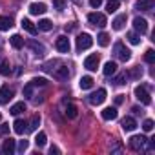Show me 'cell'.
Segmentation results:
<instances>
[{"label":"cell","mask_w":155,"mask_h":155,"mask_svg":"<svg viewBox=\"0 0 155 155\" xmlns=\"http://www.w3.org/2000/svg\"><path fill=\"white\" fill-rule=\"evenodd\" d=\"M146 137L144 135H133L131 139H130V142H128V146H130V150H133V151H140L144 146H146Z\"/></svg>","instance_id":"cell-1"},{"label":"cell","mask_w":155,"mask_h":155,"mask_svg":"<svg viewBox=\"0 0 155 155\" xmlns=\"http://www.w3.org/2000/svg\"><path fill=\"white\" fill-rule=\"evenodd\" d=\"M91 44H93V38H91V35H88V33H82V35L77 37V49H79V51L90 49Z\"/></svg>","instance_id":"cell-2"},{"label":"cell","mask_w":155,"mask_h":155,"mask_svg":"<svg viewBox=\"0 0 155 155\" xmlns=\"http://www.w3.org/2000/svg\"><path fill=\"white\" fill-rule=\"evenodd\" d=\"M115 55H117V58H119V60L126 62V60H130L131 51H130V49H128L122 42H117V44H115Z\"/></svg>","instance_id":"cell-3"},{"label":"cell","mask_w":155,"mask_h":155,"mask_svg":"<svg viewBox=\"0 0 155 155\" xmlns=\"http://www.w3.org/2000/svg\"><path fill=\"white\" fill-rule=\"evenodd\" d=\"M135 97H137V101H140L144 106H150V104H151V97H150V93L146 91L144 86H137V88H135Z\"/></svg>","instance_id":"cell-4"},{"label":"cell","mask_w":155,"mask_h":155,"mask_svg":"<svg viewBox=\"0 0 155 155\" xmlns=\"http://www.w3.org/2000/svg\"><path fill=\"white\" fill-rule=\"evenodd\" d=\"M88 101H90V104H93V106L102 104V102L106 101V90H102V88H101V90H97L95 93H91V95H90V99H88Z\"/></svg>","instance_id":"cell-5"},{"label":"cell","mask_w":155,"mask_h":155,"mask_svg":"<svg viewBox=\"0 0 155 155\" xmlns=\"http://www.w3.org/2000/svg\"><path fill=\"white\" fill-rule=\"evenodd\" d=\"M13 95H15L13 88H9L8 84L2 86V88H0V104H8V102L13 99Z\"/></svg>","instance_id":"cell-6"},{"label":"cell","mask_w":155,"mask_h":155,"mask_svg":"<svg viewBox=\"0 0 155 155\" xmlns=\"http://www.w3.org/2000/svg\"><path fill=\"white\" fill-rule=\"evenodd\" d=\"M88 20H90V24H93L97 28H104L106 26V17L102 13H90L88 15Z\"/></svg>","instance_id":"cell-7"},{"label":"cell","mask_w":155,"mask_h":155,"mask_svg":"<svg viewBox=\"0 0 155 155\" xmlns=\"http://www.w3.org/2000/svg\"><path fill=\"white\" fill-rule=\"evenodd\" d=\"M55 46H57V49H58L60 53H69V48H71V44H69V38H68V37H64V35L57 38Z\"/></svg>","instance_id":"cell-8"},{"label":"cell","mask_w":155,"mask_h":155,"mask_svg":"<svg viewBox=\"0 0 155 155\" xmlns=\"http://www.w3.org/2000/svg\"><path fill=\"white\" fill-rule=\"evenodd\" d=\"M99 62H101L99 55H90V57H86V60H84V68L90 69V71H95V69L99 68Z\"/></svg>","instance_id":"cell-9"},{"label":"cell","mask_w":155,"mask_h":155,"mask_svg":"<svg viewBox=\"0 0 155 155\" xmlns=\"http://www.w3.org/2000/svg\"><path fill=\"white\" fill-rule=\"evenodd\" d=\"M15 150H17V140L6 139L4 144H2V153L4 155H11V153H15Z\"/></svg>","instance_id":"cell-10"},{"label":"cell","mask_w":155,"mask_h":155,"mask_svg":"<svg viewBox=\"0 0 155 155\" xmlns=\"http://www.w3.org/2000/svg\"><path fill=\"white\" fill-rule=\"evenodd\" d=\"M153 6H155V0H137L135 2V9L139 11H150L153 9Z\"/></svg>","instance_id":"cell-11"},{"label":"cell","mask_w":155,"mask_h":155,"mask_svg":"<svg viewBox=\"0 0 155 155\" xmlns=\"http://www.w3.org/2000/svg\"><path fill=\"white\" fill-rule=\"evenodd\" d=\"M133 28H135L140 35H144V33L148 31V22H146L144 18H140V17H135V18H133Z\"/></svg>","instance_id":"cell-12"},{"label":"cell","mask_w":155,"mask_h":155,"mask_svg":"<svg viewBox=\"0 0 155 155\" xmlns=\"http://www.w3.org/2000/svg\"><path fill=\"white\" fill-rule=\"evenodd\" d=\"M13 130H15L17 135H24V133H28V122L22 120V119H17L13 122Z\"/></svg>","instance_id":"cell-13"},{"label":"cell","mask_w":155,"mask_h":155,"mask_svg":"<svg viewBox=\"0 0 155 155\" xmlns=\"http://www.w3.org/2000/svg\"><path fill=\"white\" fill-rule=\"evenodd\" d=\"M48 11V8H46V4H42V2H33L31 6H29V13L31 15H44Z\"/></svg>","instance_id":"cell-14"},{"label":"cell","mask_w":155,"mask_h":155,"mask_svg":"<svg viewBox=\"0 0 155 155\" xmlns=\"http://www.w3.org/2000/svg\"><path fill=\"white\" fill-rule=\"evenodd\" d=\"M126 20H128V17H126V13H122V15H119L113 22H111V26H113V29L115 31H120L122 28H124V24H126Z\"/></svg>","instance_id":"cell-15"},{"label":"cell","mask_w":155,"mask_h":155,"mask_svg":"<svg viewBox=\"0 0 155 155\" xmlns=\"http://www.w3.org/2000/svg\"><path fill=\"white\" fill-rule=\"evenodd\" d=\"M135 128H137V122H135L133 117H124L122 119V130L124 131H133Z\"/></svg>","instance_id":"cell-16"},{"label":"cell","mask_w":155,"mask_h":155,"mask_svg":"<svg viewBox=\"0 0 155 155\" xmlns=\"http://www.w3.org/2000/svg\"><path fill=\"white\" fill-rule=\"evenodd\" d=\"M28 46H29V48L33 49V53H35V55H38V57L46 53V48H44L42 44H38L37 40H29V42H28Z\"/></svg>","instance_id":"cell-17"},{"label":"cell","mask_w":155,"mask_h":155,"mask_svg":"<svg viewBox=\"0 0 155 155\" xmlns=\"http://www.w3.org/2000/svg\"><path fill=\"white\" fill-rule=\"evenodd\" d=\"M20 26L28 31V33H31V35H37V26L29 20V18H22V22H20Z\"/></svg>","instance_id":"cell-18"},{"label":"cell","mask_w":155,"mask_h":155,"mask_svg":"<svg viewBox=\"0 0 155 155\" xmlns=\"http://www.w3.org/2000/svg\"><path fill=\"white\" fill-rule=\"evenodd\" d=\"M117 115H119V113H117L115 108H104V110H102V119H104V120H115Z\"/></svg>","instance_id":"cell-19"},{"label":"cell","mask_w":155,"mask_h":155,"mask_svg":"<svg viewBox=\"0 0 155 155\" xmlns=\"http://www.w3.org/2000/svg\"><path fill=\"white\" fill-rule=\"evenodd\" d=\"M55 77H57L58 81H66L68 77H69V69H68L66 66H60V68L55 69Z\"/></svg>","instance_id":"cell-20"},{"label":"cell","mask_w":155,"mask_h":155,"mask_svg":"<svg viewBox=\"0 0 155 155\" xmlns=\"http://www.w3.org/2000/svg\"><path fill=\"white\" fill-rule=\"evenodd\" d=\"M102 71H104V75H106V77H111V75L117 71V64L110 60V62H106V64H104V69H102Z\"/></svg>","instance_id":"cell-21"},{"label":"cell","mask_w":155,"mask_h":155,"mask_svg":"<svg viewBox=\"0 0 155 155\" xmlns=\"http://www.w3.org/2000/svg\"><path fill=\"white\" fill-rule=\"evenodd\" d=\"M13 26V20L9 17H0V31H8Z\"/></svg>","instance_id":"cell-22"},{"label":"cell","mask_w":155,"mask_h":155,"mask_svg":"<svg viewBox=\"0 0 155 155\" xmlns=\"http://www.w3.org/2000/svg\"><path fill=\"white\" fill-rule=\"evenodd\" d=\"M126 77H128V79H135V81H137V79H140V77H142V68H139V66H137V68L130 69V71L126 73Z\"/></svg>","instance_id":"cell-23"},{"label":"cell","mask_w":155,"mask_h":155,"mask_svg":"<svg viewBox=\"0 0 155 155\" xmlns=\"http://www.w3.org/2000/svg\"><path fill=\"white\" fill-rule=\"evenodd\" d=\"M9 42H11V46H13L15 49H20V48L24 46V38H22L20 35H13V37L9 38Z\"/></svg>","instance_id":"cell-24"},{"label":"cell","mask_w":155,"mask_h":155,"mask_svg":"<svg viewBox=\"0 0 155 155\" xmlns=\"http://www.w3.org/2000/svg\"><path fill=\"white\" fill-rule=\"evenodd\" d=\"M9 111H11V115H20V113L26 111V104L24 102H17V104H13V108Z\"/></svg>","instance_id":"cell-25"},{"label":"cell","mask_w":155,"mask_h":155,"mask_svg":"<svg viewBox=\"0 0 155 155\" xmlns=\"http://www.w3.org/2000/svg\"><path fill=\"white\" fill-rule=\"evenodd\" d=\"M93 82H95V81L91 79V77H88V75H86V77H82V79H81V82H79V84H81V88H82V90H90V88L93 86Z\"/></svg>","instance_id":"cell-26"},{"label":"cell","mask_w":155,"mask_h":155,"mask_svg":"<svg viewBox=\"0 0 155 155\" xmlns=\"http://www.w3.org/2000/svg\"><path fill=\"white\" fill-rule=\"evenodd\" d=\"M11 73V66H9V62L4 58V60H0V75H9Z\"/></svg>","instance_id":"cell-27"},{"label":"cell","mask_w":155,"mask_h":155,"mask_svg":"<svg viewBox=\"0 0 155 155\" xmlns=\"http://www.w3.org/2000/svg\"><path fill=\"white\" fill-rule=\"evenodd\" d=\"M38 29H40V31H49V29H53V22L48 20V18H42V20L38 22Z\"/></svg>","instance_id":"cell-28"},{"label":"cell","mask_w":155,"mask_h":155,"mask_svg":"<svg viewBox=\"0 0 155 155\" xmlns=\"http://www.w3.org/2000/svg\"><path fill=\"white\" fill-rule=\"evenodd\" d=\"M38 124H40V117H38V115H35V117L28 122V131H35V130L38 128Z\"/></svg>","instance_id":"cell-29"},{"label":"cell","mask_w":155,"mask_h":155,"mask_svg":"<svg viewBox=\"0 0 155 155\" xmlns=\"http://www.w3.org/2000/svg\"><path fill=\"white\" fill-rule=\"evenodd\" d=\"M119 9V0H108L106 2V11L108 13H115Z\"/></svg>","instance_id":"cell-30"},{"label":"cell","mask_w":155,"mask_h":155,"mask_svg":"<svg viewBox=\"0 0 155 155\" xmlns=\"http://www.w3.org/2000/svg\"><path fill=\"white\" fill-rule=\"evenodd\" d=\"M97 42H99V46L106 48V46L110 44V35H108V33H101V35L97 37Z\"/></svg>","instance_id":"cell-31"},{"label":"cell","mask_w":155,"mask_h":155,"mask_svg":"<svg viewBox=\"0 0 155 155\" xmlns=\"http://www.w3.org/2000/svg\"><path fill=\"white\" fill-rule=\"evenodd\" d=\"M66 117L68 119H75L77 117V106L75 104H68L66 106Z\"/></svg>","instance_id":"cell-32"},{"label":"cell","mask_w":155,"mask_h":155,"mask_svg":"<svg viewBox=\"0 0 155 155\" xmlns=\"http://www.w3.org/2000/svg\"><path fill=\"white\" fill-rule=\"evenodd\" d=\"M46 140H48V139H46V133H44V131H40V133L35 137V144H37L38 148H42V146L46 144Z\"/></svg>","instance_id":"cell-33"},{"label":"cell","mask_w":155,"mask_h":155,"mask_svg":"<svg viewBox=\"0 0 155 155\" xmlns=\"http://www.w3.org/2000/svg\"><path fill=\"white\" fill-rule=\"evenodd\" d=\"M144 60H146L148 64H153V62H155V51H153V49H148L146 55H144Z\"/></svg>","instance_id":"cell-34"},{"label":"cell","mask_w":155,"mask_h":155,"mask_svg":"<svg viewBox=\"0 0 155 155\" xmlns=\"http://www.w3.org/2000/svg\"><path fill=\"white\" fill-rule=\"evenodd\" d=\"M128 40H130L131 44H140V37H139L137 33H133V31L128 33Z\"/></svg>","instance_id":"cell-35"},{"label":"cell","mask_w":155,"mask_h":155,"mask_svg":"<svg viewBox=\"0 0 155 155\" xmlns=\"http://www.w3.org/2000/svg\"><path fill=\"white\" fill-rule=\"evenodd\" d=\"M33 88H35V86H33L31 82H29V84H26V86H24V97L31 99V97H33Z\"/></svg>","instance_id":"cell-36"},{"label":"cell","mask_w":155,"mask_h":155,"mask_svg":"<svg viewBox=\"0 0 155 155\" xmlns=\"http://www.w3.org/2000/svg\"><path fill=\"white\" fill-rule=\"evenodd\" d=\"M53 6H55L58 11H62V9H66L68 2H66V0H53Z\"/></svg>","instance_id":"cell-37"},{"label":"cell","mask_w":155,"mask_h":155,"mask_svg":"<svg viewBox=\"0 0 155 155\" xmlns=\"http://www.w3.org/2000/svg\"><path fill=\"white\" fill-rule=\"evenodd\" d=\"M142 130H144V131H151V130H153V120H151V119H146L144 124H142Z\"/></svg>","instance_id":"cell-38"},{"label":"cell","mask_w":155,"mask_h":155,"mask_svg":"<svg viewBox=\"0 0 155 155\" xmlns=\"http://www.w3.org/2000/svg\"><path fill=\"white\" fill-rule=\"evenodd\" d=\"M31 84H33V86H48V81L40 77V79H33V81H31Z\"/></svg>","instance_id":"cell-39"},{"label":"cell","mask_w":155,"mask_h":155,"mask_svg":"<svg viewBox=\"0 0 155 155\" xmlns=\"http://www.w3.org/2000/svg\"><path fill=\"white\" fill-rule=\"evenodd\" d=\"M126 79H128L126 73H122V75H119L117 79H115V84H117V86H122V84H126Z\"/></svg>","instance_id":"cell-40"},{"label":"cell","mask_w":155,"mask_h":155,"mask_svg":"<svg viewBox=\"0 0 155 155\" xmlns=\"http://www.w3.org/2000/svg\"><path fill=\"white\" fill-rule=\"evenodd\" d=\"M8 133H9V124H2L0 126V137H4Z\"/></svg>","instance_id":"cell-41"},{"label":"cell","mask_w":155,"mask_h":155,"mask_svg":"<svg viewBox=\"0 0 155 155\" xmlns=\"http://www.w3.org/2000/svg\"><path fill=\"white\" fill-rule=\"evenodd\" d=\"M20 153H24L26 150H28V140H20V144H18V148H17Z\"/></svg>","instance_id":"cell-42"},{"label":"cell","mask_w":155,"mask_h":155,"mask_svg":"<svg viewBox=\"0 0 155 155\" xmlns=\"http://www.w3.org/2000/svg\"><path fill=\"white\" fill-rule=\"evenodd\" d=\"M101 4H102V0H90V6H91V8H95V9H97Z\"/></svg>","instance_id":"cell-43"},{"label":"cell","mask_w":155,"mask_h":155,"mask_svg":"<svg viewBox=\"0 0 155 155\" xmlns=\"http://www.w3.org/2000/svg\"><path fill=\"white\" fill-rule=\"evenodd\" d=\"M49 153H51V155H58V153H60V150H58L57 146H51V148H49Z\"/></svg>","instance_id":"cell-44"},{"label":"cell","mask_w":155,"mask_h":155,"mask_svg":"<svg viewBox=\"0 0 155 155\" xmlns=\"http://www.w3.org/2000/svg\"><path fill=\"white\" fill-rule=\"evenodd\" d=\"M75 29H77V24L75 22H71L69 26H66V31H75Z\"/></svg>","instance_id":"cell-45"},{"label":"cell","mask_w":155,"mask_h":155,"mask_svg":"<svg viewBox=\"0 0 155 155\" xmlns=\"http://www.w3.org/2000/svg\"><path fill=\"white\" fill-rule=\"evenodd\" d=\"M122 101H124L122 95H117V97H115V104H122Z\"/></svg>","instance_id":"cell-46"},{"label":"cell","mask_w":155,"mask_h":155,"mask_svg":"<svg viewBox=\"0 0 155 155\" xmlns=\"http://www.w3.org/2000/svg\"><path fill=\"white\" fill-rule=\"evenodd\" d=\"M0 120H2V115H0Z\"/></svg>","instance_id":"cell-47"}]
</instances>
